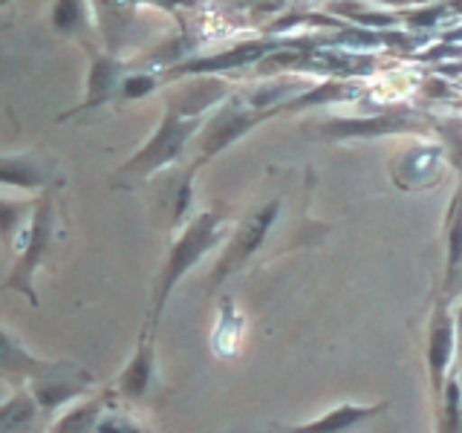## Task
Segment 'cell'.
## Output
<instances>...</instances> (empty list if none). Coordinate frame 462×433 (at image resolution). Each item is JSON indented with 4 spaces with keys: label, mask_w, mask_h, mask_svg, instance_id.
Instances as JSON below:
<instances>
[{
    "label": "cell",
    "mask_w": 462,
    "mask_h": 433,
    "mask_svg": "<svg viewBox=\"0 0 462 433\" xmlns=\"http://www.w3.org/2000/svg\"><path fill=\"white\" fill-rule=\"evenodd\" d=\"M231 237V220L226 216V211L220 208H206L197 211L194 220L188 223L177 237H173L171 249L165 254V263L156 274L153 283V295H151V315H148V327H156L159 315L165 312L168 300L173 295L177 283L191 272L202 257L211 254L214 249L223 252V245Z\"/></svg>",
    "instance_id": "obj_1"
},
{
    "label": "cell",
    "mask_w": 462,
    "mask_h": 433,
    "mask_svg": "<svg viewBox=\"0 0 462 433\" xmlns=\"http://www.w3.org/2000/svg\"><path fill=\"white\" fill-rule=\"evenodd\" d=\"M283 211H286V185L278 188L274 194L263 197L257 206H252L240 216L228 243L223 245L220 257H217V263L211 266V274L206 281L208 292H217L231 274L249 269L260 254L274 257L272 240H274V231L281 226Z\"/></svg>",
    "instance_id": "obj_2"
},
{
    "label": "cell",
    "mask_w": 462,
    "mask_h": 433,
    "mask_svg": "<svg viewBox=\"0 0 462 433\" xmlns=\"http://www.w3.org/2000/svg\"><path fill=\"white\" fill-rule=\"evenodd\" d=\"M202 127H206V119H188L182 113L165 110L162 122L156 124L151 139L113 170V185L142 182V180L153 177L156 170H165L173 162H180L182 153L188 148H194Z\"/></svg>",
    "instance_id": "obj_3"
},
{
    "label": "cell",
    "mask_w": 462,
    "mask_h": 433,
    "mask_svg": "<svg viewBox=\"0 0 462 433\" xmlns=\"http://www.w3.org/2000/svg\"><path fill=\"white\" fill-rule=\"evenodd\" d=\"M55 237V208H52V194H41L38 206L29 226L14 240L12 252H14V263L9 274L4 278V289L12 292H21L32 307H38V295H35V272L43 266L50 252V243Z\"/></svg>",
    "instance_id": "obj_4"
},
{
    "label": "cell",
    "mask_w": 462,
    "mask_h": 433,
    "mask_svg": "<svg viewBox=\"0 0 462 433\" xmlns=\"http://www.w3.org/2000/svg\"><path fill=\"white\" fill-rule=\"evenodd\" d=\"M278 113H269V110H254L249 101L243 96H231L223 107H217L214 115L206 119V127L194 142V159L188 165H194L197 170L202 165H208L211 159L220 156L226 148H231L235 142H240L245 134H252L257 124H263L269 119H274Z\"/></svg>",
    "instance_id": "obj_5"
},
{
    "label": "cell",
    "mask_w": 462,
    "mask_h": 433,
    "mask_svg": "<svg viewBox=\"0 0 462 433\" xmlns=\"http://www.w3.org/2000/svg\"><path fill=\"white\" fill-rule=\"evenodd\" d=\"M437 122L419 110H384L375 115H350V119H324L318 127L321 139H379V136H413L437 130Z\"/></svg>",
    "instance_id": "obj_6"
},
{
    "label": "cell",
    "mask_w": 462,
    "mask_h": 433,
    "mask_svg": "<svg viewBox=\"0 0 462 433\" xmlns=\"http://www.w3.org/2000/svg\"><path fill=\"white\" fill-rule=\"evenodd\" d=\"M459 353L457 341V318L451 312V303L437 298L430 324H428V338H425V370H428V387L433 408L439 404L445 384L454 373V355Z\"/></svg>",
    "instance_id": "obj_7"
},
{
    "label": "cell",
    "mask_w": 462,
    "mask_h": 433,
    "mask_svg": "<svg viewBox=\"0 0 462 433\" xmlns=\"http://www.w3.org/2000/svg\"><path fill=\"white\" fill-rule=\"evenodd\" d=\"M448 156L451 151L445 142L419 139L390 159V177L399 191H430L445 177Z\"/></svg>",
    "instance_id": "obj_8"
},
{
    "label": "cell",
    "mask_w": 462,
    "mask_h": 433,
    "mask_svg": "<svg viewBox=\"0 0 462 433\" xmlns=\"http://www.w3.org/2000/svg\"><path fill=\"white\" fill-rule=\"evenodd\" d=\"M96 387V375L72 361H47L43 370L29 382V393L35 396L43 416H55V410L67 401H76Z\"/></svg>",
    "instance_id": "obj_9"
},
{
    "label": "cell",
    "mask_w": 462,
    "mask_h": 433,
    "mask_svg": "<svg viewBox=\"0 0 462 433\" xmlns=\"http://www.w3.org/2000/svg\"><path fill=\"white\" fill-rule=\"evenodd\" d=\"M231 98V87L220 76L208 78H182L173 81L165 93V107L182 113L188 119H208V110L223 107Z\"/></svg>",
    "instance_id": "obj_10"
},
{
    "label": "cell",
    "mask_w": 462,
    "mask_h": 433,
    "mask_svg": "<svg viewBox=\"0 0 462 433\" xmlns=\"http://www.w3.org/2000/svg\"><path fill=\"white\" fill-rule=\"evenodd\" d=\"M390 413V401H375V404H353L344 401L336 404L324 416L303 422L295 428H286V433H373L375 422Z\"/></svg>",
    "instance_id": "obj_11"
},
{
    "label": "cell",
    "mask_w": 462,
    "mask_h": 433,
    "mask_svg": "<svg viewBox=\"0 0 462 433\" xmlns=\"http://www.w3.org/2000/svg\"><path fill=\"white\" fill-rule=\"evenodd\" d=\"M93 52V50H90ZM136 69V61H125V58L113 55V52H93L90 58V72H87V96H84V105L64 113L61 119H69L81 110H90L105 105V101L119 98L122 90V81Z\"/></svg>",
    "instance_id": "obj_12"
},
{
    "label": "cell",
    "mask_w": 462,
    "mask_h": 433,
    "mask_svg": "<svg viewBox=\"0 0 462 433\" xmlns=\"http://www.w3.org/2000/svg\"><path fill=\"white\" fill-rule=\"evenodd\" d=\"M156 382V350H153V327L144 324L139 344L134 355L127 358V364L122 367L119 379H116L113 390L122 401H142L151 393V387Z\"/></svg>",
    "instance_id": "obj_13"
},
{
    "label": "cell",
    "mask_w": 462,
    "mask_h": 433,
    "mask_svg": "<svg viewBox=\"0 0 462 433\" xmlns=\"http://www.w3.org/2000/svg\"><path fill=\"white\" fill-rule=\"evenodd\" d=\"M462 286V180L457 182V191L448 206L445 220V272H442V289L439 300L451 303Z\"/></svg>",
    "instance_id": "obj_14"
},
{
    "label": "cell",
    "mask_w": 462,
    "mask_h": 433,
    "mask_svg": "<svg viewBox=\"0 0 462 433\" xmlns=\"http://www.w3.org/2000/svg\"><path fill=\"white\" fill-rule=\"evenodd\" d=\"M0 182L6 188H21L26 194H47L50 162L38 153H6L0 159Z\"/></svg>",
    "instance_id": "obj_15"
},
{
    "label": "cell",
    "mask_w": 462,
    "mask_h": 433,
    "mask_svg": "<svg viewBox=\"0 0 462 433\" xmlns=\"http://www.w3.org/2000/svg\"><path fill=\"white\" fill-rule=\"evenodd\" d=\"M116 401H119V396H116L113 387L98 390L96 396H87L76 408H69L67 413L58 416L47 433H96L98 419L105 416V410L113 408Z\"/></svg>",
    "instance_id": "obj_16"
},
{
    "label": "cell",
    "mask_w": 462,
    "mask_h": 433,
    "mask_svg": "<svg viewBox=\"0 0 462 433\" xmlns=\"http://www.w3.org/2000/svg\"><path fill=\"white\" fill-rule=\"evenodd\" d=\"M243 332H245V315L240 312L237 300L231 295L220 298V307H217V321L211 329V353L217 358H235L240 353L243 344Z\"/></svg>",
    "instance_id": "obj_17"
},
{
    "label": "cell",
    "mask_w": 462,
    "mask_h": 433,
    "mask_svg": "<svg viewBox=\"0 0 462 433\" xmlns=\"http://www.w3.org/2000/svg\"><path fill=\"white\" fill-rule=\"evenodd\" d=\"M41 419L47 416L38 408L35 396L29 393V387H21L0 408V433H38Z\"/></svg>",
    "instance_id": "obj_18"
},
{
    "label": "cell",
    "mask_w": 462,
    "mask_h": 433,
    "mask_svg": "<svg viewBox=\"0 0 462 433\" xmlns=\"http://www.w3.org/2000/svg\"><path fill=\"white\" fill-rule=\"evenodd\" d=\"M52 26H55L58 35L84 41V35L90 32V12H87V4H76V0H61V4H55L52 6Z\"/></svg>",
    "instance_id": "obj_19"
},
{
    "label": "cell",
    "mask_w": 462,
    "mask_h": 433,
    "mask_svg": "<svg viewBox=\"0 0 462 433\" xmlns=\"http://www.w3.org/2000/svg\"><path fill=\"white\" fill-rule=\"evenodd\" d=\"M35 206H38V197L18 199V202H14V199L0 202V235H4V243L14 245L18 235L29 226V220H32Z\"/></svg>",
    "instance_id": "obj_20"
},
{
    "label": "cell",
    "mask_w": 462,
    "mask_h": 433,
    "mask_svg": "<svg viewBox=\"0 0 462 433\" xmlns=\"http://www.w3.org/2000/svg\"><path fill=\"white\" fill-rule=\"evenodd\" d=\"M162 87V76L151 69H134L130 76L122 81V90H119V101H139V98H148L151 93H156Z\"/></svg>",
    "instance_id": "obj_21"
},
{
    "label": "cell",
    "mask_w": 462,
    "mask_h": 433,
    "mask_svg": "<svg viewBox=\"0 0 462 433\" xmlns=\"http://www.w3.org/2000/svg\"><path fill=\"white\" fill-rule=\"evenodd\" d=\"M96 433H151V430L144 428L139 419L130 416V413L116 410V404H113V408H107L105 416L98 419Z\"/></svg>",
    "instance_id": "obj_22"
},
{
    "label": "cell",
    "mask_w": 462,
    "mask_h": 433,
    "mask_svg": "<svg viewBox=\"0 0 462 433\" xmlns=\"http://www.w3.org/2000/svg\"><path fill=\"white\" fill-rule=\"evenodd\" d=\"M454 318H457V341H459V355H462V307L454 312Z\"/></svg>",
    "instance_id": "obj_23"
},
{
    "label": "cell",
    "mask_w": 462,
    "mask_h": 433,
    "mask_svg": "<svg viewBox=\"0 0 462 433\" xmlns=\"http://www.w3.org/2000/svg\"><path fill=\"white\" fill-rule=\"evenodd\" d=\"M457 373H459V384H462V355H459V367H457Z\"/></svg>",
    "instance_id": "obj_24"
}]
</instances>
